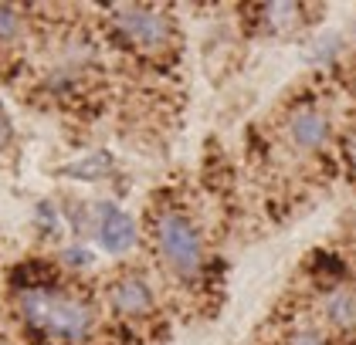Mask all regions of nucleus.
I'll return each mask as SVG.
<instances>
[{"label": "nucleus", "instance_id": "nucleus-12", "mask_svg": "<svg viewBox=\"0 0 356 345\" xmlns=\"http://www.w3.org/2000/svg\"><path fill=\"white\" fill-rule=\"evenodd\" d=\"M21 162V142H17V133H14V122L7 115V108L0 106V169H17Z\"/></svg>", "mask_w": 356, "mask_h": 345}, {"label": "nucleus", "instance_id": "nucleus-2", "mask_svg": "<svg viewBox=\"0 0 356 345\" xmlns=\"http://www.w3.org/2000/svg\"><path fill=\"white\" fill-rule=\"evenodd\" d=\"M0 321L21 345H119L95 274L51 254H28L3 271Z\"/></svg>", "mask_w": 356, "mask_h": 345}, {"label": "nucleus", "instance_id": "nucleus-13", "mask_svg": "<svg viewBox=\"0 0 356 345\" xmlns=\"http://www.w3.org/2000/svg\"><path fill=\"white\" fill-rule=\"evenodd\" d=\"M339 149H343V162H346V169L356 176V129L343 133V139H339Z\"/></svg>", "mask_w": 356, "mask_h": 345}, {"label": "nucleus", "instance_id": "nucleus-15", "mask_svg": "<svg viewBox=\"0 0 356 345\" xmlns=\"http://www.w3.org/2000/svg\"><path fill=\"white\" fill-rule=\"evenodd\" d=\"M0 345H21L17 339H14V335H10V328H7L3 321H0Z\"/></svg>", "mask_w": 356, "mask_h": 345}, {"label": "nucleus", "instance_id": "nucleus-1", "mask_svg": "<svg viewBox=\"0 0 356 345\" xmlns=\"http://www.w3.org/2000/svg\"><path fill=\"white\" fill-rule=\"evenodd\" d=\"M112 88V58L92 7L34 3V51L10 92L28 108L65 122H92Z\"/></svg>", "mask_w": 356, "mask_h": 345}, {"label": "nucleus", "instance_id": "nucleus-16", "mask_svg": "<svg viewBox=\"0 0 356 345\" xmlns=\"http://www.w3.org/2000/svg\"><path fill=\"white\" fill-rule=\"evenodd\" d=\"M353 51H356V24H353Z\"/></svg>", "mask_w": 356, "mask_h": 345}, {"label": "nucleus", "instance_id": "nucleus-11", "mask_svg": "<svg viewBox=\"0 0 356 345\" xmlns=\"http://www.w3.org/2000/svg\"><path fill=\"white\" fill-rule=\"evenodd\" d=\"M136 237H139L136 220L129 213H122L119 207H102V213H99V240H102V247L109 254L122 258L126 251H133Z\"/></svg>", "mask_w": 356, "mask_h": 345}, {"label": "nucleus", "instance_id": "nucleus-6", "mask_svg": "<svg viewBox=\"0 0 356 345\" xmlns=\"http://www.w3.org/2000/svg\"><path fill=\"white\" fill-rule=\"evenodd\" d=\"M336 108L323 95H296L275 112L272 119V142L275 149L292 166H326L332 160V149L339 142Z\"/></svg>", "mask_w": 356, "mask_h": 345}, {"label": "nucleus", "instance_id": "nucleus-3", "mask_svg": "<svg viewBox=\"0 0 356 345\" xmlns=\"http://www.w3.org/2000/svg\"><path fill=\"white\" fill-rule=\"evenodd\" d=\"M143 247L166 301L170 294L180 305H200L204 298H211V237L204 230L200 213L193 210V203L180 190L166 186L149 200L143 213Z\"/></svg>", "mask_w": 356, "mask_h": 345}, {"label": "nucleus", "instance_id": "nucleus-7", "mask_svg": "<svg viewBox=\"0 0 356 345\" xmlns=\"http://www.w3.org/2000/svg\"><path fill=\"white\" fill-rule=\"evenodd\" d=\"M302 305L339 345H356V281L343 267L312 271V294Z\"/></svg>", "mask_w": 356, "mask_h": 345}, {"label": "nucleus", "instance_id": "nucleus-14", "mask_svg": "<svg viewBox=\"0 0 356 345\" xmlns=\"http://www.w3.org/2000/svg\"><path fill=\"white\" fill-rule=\"evenodd\" d=\"M346 247H350V254L356 258V217H353V224H350V230H346Z\"/></svg>", "mask_w": 356, "mask_h": 345}, {"label": "nucleus", "instance_id": "nucleus-9", "mask_svg": "<svg viewBox=\"0 0 356 345\" xmlns=\"http://www.w3.org/2000/svg\"><path fill=\"white\" fill-rule=\"evenodd\" d=\"M316 14H323V7H309V3H254V7H248L254 31L268 34V37H292L312 24Z\"/></svg>", "mask_w": 356, "mask_h": 345}, {"label": "nucleus", "instance_id": "nucleus-10", "mask_svg": "<svg viewBox=\"0 0 356 345\" xmlns=\"http://www.w3.org/2000/svg\"><path fill=\"white\" fill-rule=\"evenodd\" d=\"M265 345H339V342L309 315L305 305H296V308H285L278 319L268 321V342Z\"/></svg>", "mask_w": 356, "mask_h": 345}, {"label": "nucleus", "instance_id": "nucleus-5", "mask_svg": "<svg viewBox=\"0 0 356 345\" xmlns=\"http://www.w3.org/2000/svg\"><path fill=\"white\" fill-rule=\"evenodd\" d=\"M95 281H99V294L115 332V342L143 345L149 339H163L170 301L149 264L119 261L109 271L95 274Z\"/></svg>", "mask_w": 356, "mask_h": 345}, {"label": "nucleus", "instance_id": "nucleus-8", "mask_svg": "<svg viewBox=\"0 0 356 345\" xmlns=\"http://www.w3.org/2000/svg\"><path fill=\"white\" fill-rule=\"evenodd\" d=\"M34 51V3H0V81L14 92Z\"/></svg>", "mask_w": 356, "mask_h": 345}, {"label": "nucleus", "instance_id": "nucleus-4", "mask_svg": "<svg viewBox=\"0 0 356 345\" xmlns=\"http://www.w3.org/2000/svg\"><path fill=\"white\" fill-rule=\"evenodd\" d=\"M95 27L109 48V58L166 75L180 58V24L173 7L160 3H109L92 7Z\"/></svg>", "mask_w": 356, "mask_h": 345}]
</instances>
